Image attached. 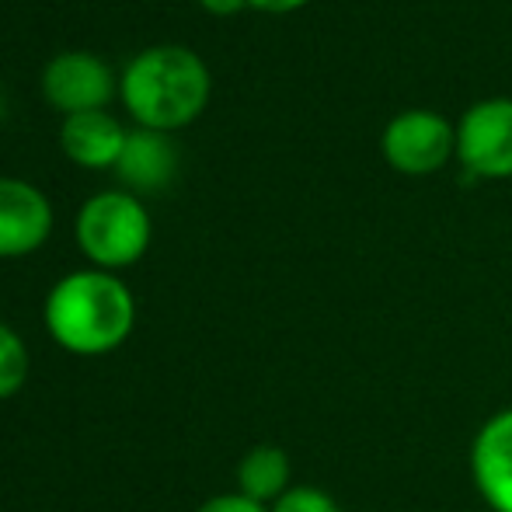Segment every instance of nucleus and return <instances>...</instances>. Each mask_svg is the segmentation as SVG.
Segmentation results:
<instances>
[{
  "label": "nucleus",
  "instance_id": "nucleus-6",
  "mask_svg": "<svg viewBox=\"0 0 512 512\" xmlns=\"http://www.w3.org/2000/svg\"><path fill=\"white\" fill-rule=\"evenodd\" d=\"M42 98L67 115L98 112L119 95V77L102 56L84 53V49H67L56 53L42 67Z\"/></svg>",
  "mask_w": 512,
  "mask_h": 512
},
{
  "label": "nucleus",
  "instance_id": "nucleus-16",
  "mask_svg": "<svg viewBox=\"0 0 512 512\" xmlns=\"http://www.w3.org/2000/svg\"><path fill=\"white\" fill-rule=\"evenodd\" d=\"M199 7H203L206 14H213V18H230V14L244 11L248 0H199Z\"/></svg>",
  "mask_w": 512,
  "mask_h": 512
},
{
  "label": "nucleus",
  "instance_id": "nucleus-9",
  "mask_svg": "<svg viewBox=\"0 0 512 512\" xmlns=\"http://www.w3.org/2000/svg\"><path fill=\"white\" fill-rule=\"evenodd\" d=\"M126 140L129 129L108 108L67 115L60 126V147L67 154V161H74L77 168L88 171H115L122 150H126Z\"/></svg>",
  "mask_w": 512,
  "mask_h": 512
},
{
  "label": "nucleus",
  "instance_id": "nucleus-4",
  "mask_svg": "<svg viewBox=\"0 0 512 512\" xmlns=\"http://www.w3.org/2000/svg\"><path fill=\"white\" fill-rule=\"evenodd\" d=\"M387 168L405 178H429L457 161V122L436 108H405L391 115L380 133Z\"/></svg>",
  "mask_w": 512,
  "mask_h": 512
},
{
  "label": "nucleus",
  "instance_id": "nucleus-2",
  "mask_svg": "<svg viewBox=\"0 0 512 512\" xmlns=\"http://www.w3.org/2000/svg\"><path fill=\"white\" fill-rule=\"evenodd\" d=\"M213 77L206 60L189 46L161 42L147 46L122 67L119 102L133 115L136 129L175 133L206 112Z\"/></svg>",
  "mask_w": 512,
  "mask_h": 512
},
{
  "label": "nucleus",
  "instance_id": "nucleus-15",
  "mask_svg": "<svg viewBox=\"0 0 512 512\" xmlns=\"http://www.w3.org/2000/svg\"><path fill=\"white\" fill-rule=\"evenodd\" d=\"M307 4L310 0H248V7H255V11H262V14H293Z\"/></svg>",
  "mask_w": 512,
  "mask_h": 512
},
{
  "label": "nucleus",
  "instance_id": "nucleus-3",
  "mask_svg": "<svg viewBox=\"0 0 512 512\" xmlns=\"http://www.w3.org/2000/svg\"><path fill=\"white\" fill-rule=\"evenodd\" d=\"M74 237L91 269L119 272L147 255L154 223H150V213L140 196L126 189H108L77 209Z\"/></svg>",
  "mask_w": 512,
  "mask_h": 512
},
{
  "label": "nucleus",
  "instance_id": "nucleus-14",
  "mask_svg": "<svg viewBox=\"0 0 512 512\" xmlns=\"http://www.w3.org/2000/svg\"><path fill=\"white\" fill-rule=\"evenodd\" d=\"M196 512H269V506L248 499V495H241V492H223V495L206 499Z\"/></svg>",
  "mask_w": 512,
  "mask_h": 512
},
{
  "label": "nucleus",
  "instance_id": "nucleus-12",
  "mask_svg": "<svg viewBox=\"0 0 512 512\" xmlns=\"http://www.w3.org/2000/svg\"><path fill=\"white\" fill-rule=\"evenodd\" d=\"M28 370H32V359H28L25 338L0 321V401H11L25 387Z\"/></svg>",
  "mask_w": 512,
  "mask_h": 512
},
{
  "label": "nucleus",
  "instance_id": "nucleus-13",
  "mask_svg": "<svg viewBox=\"0 0 512 512\" xmlns=\"http://www.w3.org/2000/svg\"><path fill=\"white\" fill-rule=\"evenodd\" d=\"M269 512H342L338 499L317 485H293L286 495H279Z\"/></svg>",
  "mask_w": 512,
  "mask_h": 512
},
{
  "label": "nucleus",
  "instance_id": "nucleus-1",
  "mask_svg": "<svg viewBox=\"0 0 512 512\" xmlns=\"http://www.w3.org/2000/svg\"><path fill=\"white\" fill-rule=\"evenodd\" d=\"M42 321L63 352L95 359L129 342L136 328V300L115 272L77 269L56 279L46 293Z\"/></svg>",
  "mask_w": 512,
  "mask_h": 512
},
{
  "label": "nucleus",
  "instance_id": "nucleus-7",
  "mask_svg": "<svg viewBox=\"0 0 512 512\" xmlns=\"http://www.w3.org/2000/svg\"><path fill=\"white\" fill-rule=\"evenodd\" d=\"M53 234V203L39 185L0 175V258H28Z\"/></svg>",
  "mask_w": 512,
  "mask_h": 512
},
{
  "label": "nucleus",
  "instance_id": "nucleus-11",
  "mask_svg": "<svg viewBox=\"0 0 512 512\" xmlns=\"http://www.w3.org/2000/svg\"><path fill=\"white\" fill-rule=\"evenodd\" d=\"M237 492L248 495V499L272 506L279 495H286L293 488V464L290 453L276 443H258L237 460Z\"/></svg>",
  "mask_w": 512,
  "mask_h": 512
},
{
  "label": "nucleus",
  "instance_id": "nucleus-8",
  "mask_svg": "<svg viewBox=\"0 0 512 512\" xmlns=\"http://www.w3.org/2000/svg\"><path fill=\"white\" fill-rule=\"evenodd\" d=\"M467 467L481 502L492 512H512V408H499L478 425Z\"/></svg>",
  "mask_w": 512,
  "mask_h": 512
},
{
  "label": "nucleus",
  "instance_id": "nucleus-10",
  "mask_svg": "<svg viewBox=\"0 0 512 512\" xmlns=\"http://www.w3.org/2000/svg\"><path fill=\"white\" fill-rule=\"evenodd\" d=\"M178 168V150L168 133H154V129H129L126 150H122L115 175L126 185V192L140 196V192H161L171 185Z\"/></svg>",
  "mask_w": 512,
  "mask_h": 512
},
{
  "label": "nucleus",
  "instance_id": "nucleus-5",
  "mask_svg": "<svg viewBox=\"0 0 512 512\" xmlns=\"http://www.w3.org/2000/svg\"><path fill=\"white\" fill-rule=\"evenodd\" d=\"M457 164L471 178H512V98H478L457 119Z\"/></svg>",
  "mask_w": 512,
  "mask_h": 512
},
{
  "label": "nucleus",
  "instance_id": "nucleus-17",
  "mask_svg": "<svg viewBox=\"0 0 512 512\" xmlns=\"http://www.w3.org/2000/svg\"><path fill=\"white\" fill-rule=\"evenodd\" d=\"M0 512H4V509H0Z\"/></svg>",
  "mask_w": 512,
  "mask_h": 512
}]
</instances>
